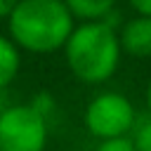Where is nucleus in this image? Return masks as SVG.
I'll return each mask as SVG.
<instances>
[{"mask_svg":"<svg viewBox=\"0 0 151 151\" xmlns=\"http://www.w3.org/2000/svg\"><path fill=\"white\" fill-rule=\"evenodd\" d=\"M76 19L64 0H19L7 17L9 40L31 54H54L64 50Z\"/></svg>","mask_w":151,"mask_h":151,"instance_id":"1","label":"nucleus"},{"mask_svg":"<svg viewBox=\"0 0 151 151\" xmlns=\"http://www.w3.org/2000/svg\"><path fill=\"white\" fill-rule=\"evenodd\" d=\"M61 52L68 71L87 85H99L113 78L123 57L118 31L111 21L76 24Z\"/></svg>","mask_w":151,"mask_h":151,"instance_id":"2","label":"nucleus"},{"mask_svg":"<svg viewBox=\"0 0 151 151\" xmlns=\"http://www.w3.org/2000/svg\"><path fill=\"white\" fill-rule=\"evenodd\" d=\"M47 139V116L33 104L0 109V151H45Z\"/></svg>","mask_w":151,"mask_h":151,"instance_id":"3","label":"nucleus"},{"mask_svg":"<svg viewBox=\"0 0 151 151\" xmlns=\"http://www.w3.org/2000/svg\"><path fill=\"white\" fill-rule=\"evenodd\" d=\"M85 130L97 139L125 137L137 125V111L132 101L120 92H99L90 99L83 113Z\"/></svg>","mask_w":151,"mask_h":151,"instance_id":"4","label":"nucleus"},{"mask_svg":"<svg viewBox=\"0 0 151 151\" xmlns=\"http://www.w3.org/2000/svg\"><path fill=\"white\" fill-rule=\"evenodd\" d=\"M120 50L127 57L134 59H149L151 57V17L134 14L132 19L123 21L118 28Z\"/></svg>","mask_w":151,"mask_h":151,"instance_id":"5","label":"nucleus"},{"mask_svg":"<svg viewBox=\"0 0 151 151\" xmlns=\"http://www.w3.org/2000/svg\"><path fill=\"white\" fill-rule=\"evenodd\" d=\"M118 0H64L71 17L80 24L85 21H109Z\"/></svg>","mask_w":151,"mask_h":151,"instance_id":"6","label":"nucleus"},{"mask_svg":"<svg viewBox=\"0 0 151 151\" xmlns=\"http://www.w3.org/2000/svg\"><path fill=\"white\" fill-rule=\"evenodd\" d=\"M21 68V50L9 40V35H0V90L14 83Z\"/></svg>","mask_w":151,"mask_h":151,"instance_id":"7","label":"nucleus"},{"mask_svg":"<svg viewBox=\"0 0 151 151\" xmlns=\"http://www.w3.org/2000/svg\"><path fill=\"white\" fill-rule=\"evenodd\" d=\"M130 137H132L134 151H151V116L137 123Z\"/></svg>","mask_w":151,"mask_h":151,"instance_id":"8","label":"nucleus"},{"mask_svg":"<svg viewBox=\"0 0 151 151\" xmlns=\"http://www.w3.org/2000/svg\"><path fill=\"white\" fill-rule=\"evenodd\" d=\"M94 151H134V144H132L130 134H125V137H111V139H99V144H97Z\"/></svg>","mask_w":151,"mask_h":151,"instance_id":"9","label":"nucleus"},{"mask_svg":"<svg viewBox=\"0 0 151 151\" xmlns=\"http://www.w3.org/2000/svg\"><path fill=\"white\" fill-rule=\"evenodd\" d=\"M130 7L134 9V14H142V17H151V0H127Z\"/></svg>","mask_w":151,"mask_h":151,"instance_id":"10","label":"nucleus"},{"mask_svg":"<svg viewBox=\"0 0 151 151\" xmlns=\"http://www.w3.org/2000/svg\"><path fill=\"white\" fill-rule=\"evenodd\" d=\"M19 0H0V19H7L12 14V9L17 7Z\"/></svg>","mask_w":151,"mask_h":151,"instance_id":"11","label":"nucleus"},{"mask_svg":"<svg viewBox=\"0 0 151 151\" xmlns=\"http://www.w3.org/2000/svg\"><path fill=\"white\" fill-rule=\"evenodd\" d=\"M144 99H146V109H149V113H151V80H149V85H146V94H144Z\"/></svg>","mask_w":151,"mask_h":151,"instance_id":"12","label":"nucleus"}]
</instances>
